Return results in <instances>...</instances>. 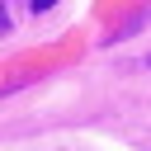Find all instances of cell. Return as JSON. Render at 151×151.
I'll return each mask as SVG.
<instances>
[{
  "mask_svg": "<svg viewBox=\"0 0 151 151\" xmlns=\"http://www.w3.org/2000/svg\"><path fill=\"white\" fill-rule=\"evenodd\" d=\"M52 5H57V0H33V9H38V14H47Z\"/></svg>",
  "mask_w": 151,
  "mask_h": 151,
  "instance_id": "cell-1",
  "label": "cell"
}]
</instances>
